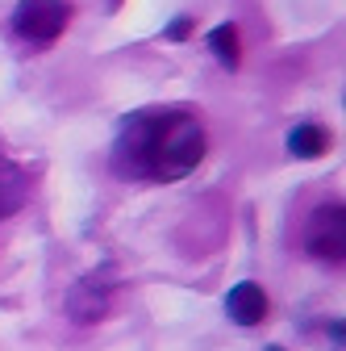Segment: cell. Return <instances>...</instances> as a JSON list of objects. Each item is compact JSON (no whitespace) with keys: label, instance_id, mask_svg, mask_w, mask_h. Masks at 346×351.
Returning a JSON list of instances; mask_svg holds the SVG:
<instances>
[{"label":"cell","instance_id":"obj_1","mask_svg":"<svg viewBox=\"0 0 346 351\" xmlns=\"http://www.w3.org/2000/svg\"><path fill=\"white\" fill-rule=\"evenodd\" d=\"M204 159V125L188 109H142L121 125L113 167L146 180H184Z\"/></svg>","mask_w":346,"mask_h":351},{"label":"cell","instance_id":"obj_2","mask_svg":"<svg viewBox=\"0 0 346 351\" xmlns=\"http://www.w3.org/2000/svg\"><path fill=\"white\" fill-rule=\"evenodd\" d=\"M71 5L67 0H21L13 13V29L29 42V47H46L67 29Z\"/></svg>","mask_w":346,"mask_h":351},{"label":"cell","instance_id":"obj_3","mask_svg":"<svg viewBox=\"0 0 346 351\" xmlns=\"http://www.w3.org/2000/svg\"><path fill=\"white\" fill-rule=\"evenodd\" d=\"M305 247H309V255H317V259L342 263V255H346V217H342V205H321V209H313L309 226H305Z\"/></svg>","mask_w":346,"mask_h":351},{"label":"cell","instance_id":"obj_4","mask_svg":"<svg viewBox=\"0 0 346 351\" xmlns=\"http://www.w3.org/2000/svg\"><path fill=\"white\" fill-rule=\"evenodd\" d=\"M226 314H230L238 326H258V322L267 318V293L258 289V285H250V280L234 285L230 297H226Z\"/></svg>","mask_w":346,"mask_h":351},{"label":"cell","instance_id":"obj_5","mask_svg":"<svg viewBox=\"0 0 346 351\" xmlns=\"http://www.w3.org/2000/svg\"><path fill=\"white\" fill-rule=\"evenodd\" d=\"M67 310H71L75 322H92V318H101V314L109 310V285L96 280V276H83V280L71 289V297H67Z\"/></svg>","mask_w":346,"mask_h":351},{"label":"cell","instance_id":"obj_6","mask_svg":"<svg viewBox=\"0 0 346 351\" xmlns=\"http://www.w3.org/2000/svg\"><path fill=\"white\" fill-rule=\"evenodd\" d=\"M29 197V180H25V171L9 159H0V222L5 217H13Z\"/></svg>","mask_w":346,"mask_h":351},{"label":"cell","instance_id":"obj_7","mask_svg":"<svg viewBox=\"0 0 346 351\" xmlns=\"http://www.w3.org/2000/svg\"><path fill=\"white\" fill-rule=\"evenodd\" d=\"M288 151L296 159H321L330 151V134H325V125L317 121H300L292 134H288Z\"/></svg>","mask_w":346,"mask_h":351},{"label":"cell","instance_id":"obj_8","mask_svg":"<svg viewBox=\"0 0 346 351\" xmlns=\"http://www.w3.org/2000/svg\"><path fill=\"white\" fill-rule=\"evenodd\" d=\"M209 51L213 55H217V63L222 67H238V59H242V51H238V29L234 25H217V29H213L209 34Z\"/></svg>","mask_w":346,"mask_h":351},{"label":"cell","instance_id":"obj_9","mask_svg":"<svg viewBox=\"0 0 346 351\" xmlns=\"http://www.w3.org/2000/svg\"><path fill=\"white\" fill-rule=\"evenodd\" d=\"M184 34H188V17H180L176 25H171V38H184Z\"/></svg>","mask_w":346,"mask_h":351}]
</instances>
